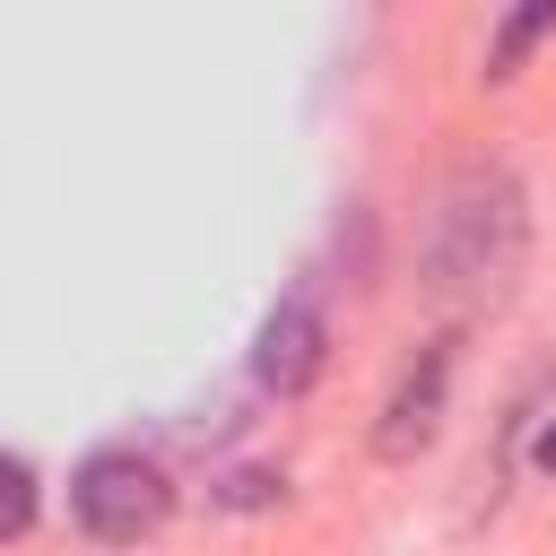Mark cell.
<instances>
[{"label":"cell","instance_id":"obj_1","mask_svg":"<svg viewBox=\"0 0 556 556\" xmlns=\"http://www.w3.org/2000/svg\"><path fill=\"white\" fill-rule=\"evenodd\" d=\"M521 182L504 165H460L426 208V287L443 304H504L521 278Z\"/></svg>","mask_w":556,"mask_h":556},{"label":"cell","instance_id":"obj_2","mask_svg":"<svg viewBox=\"0 0 556 556\" xmlns=\"http://www.w3.org/2000/svg\"><path fill=\"white\" fill-rule=\"evenodd\" d=\"M70 513H78V530L87 539H148L165 513H174V478L148 460V452H130V443H113V452H87L78 469H70Z\"/></svg>","mask_w":556,"mask_h":556},{"label":"cell","instance_id":"obj_3","mask_svg":"<svg viewBox=\"0 0 556 556\" xmlns=\"http://www.w3.org/2000/svg\"><path fill=\"white\" fill-rule=\"evenodd\" d=\"M443 391H452V339H426V348L408 356V374H400V391H391L382 426H374V452H382V460L426 452V443H434V426H443Z\"/></svg>","mask_w":556,"mask_h":556},{"label":"cell","instance_id":"obj_4","mask_svg":"<svg viewBox=\"0 0 556 556\" xmlns=\"http://www.w3.org/2000/svg\"><path fill=\"white\" fill-rule=\"evenodd\" d=\"M321 356H330V330H321V313H313L304 295H287V304L261 321V339H252V374H261V391H278V400H295V391L321 374Z\"/></svg>","mask_w":556,"mask_h":556},{"label":"cell","instance_id":"obj_5","mask_svg":"<svg viewBox=\"0 0 556 556\" xmlns=\"http://www.w3.org/2000/svg\"><path fill=\"white\" fill-rule=\"evenodd\" d=\"M539 35H556V0H539V9H513V17L495 26V43H486V78H513V61H521Z\"/></svg>","mask_w":556,"mask_h":556},{"label":"cell","instance_id":"obj_6","mask_svg":"<svg viewBox=\"0 0 556 556\" xmlns=\"http://www.w3.org/2000/svg\"><path fill=\"white\" fill-rule=\"evenodd\" d=\"M0 478H9V504H0V530H9V539H17V530H26V521H35V469H26V460H17V452H9V469H0Z\"/></svg>","mask_w":556,"mask_h":556},{"label":"cell","instance_id":"obj_7","mask_svg":"<svg viewBox=\"0 0 556 556\" xmlns=\"http://www.w3.org/2000/svg\"><path fill=\"white\" fill-rule=\"evenodd\" d=\"M539 469H547V478H556V417H547V426H539Z\"/></svg>","mask_w":556,"mask_h":556}]
</instances>
